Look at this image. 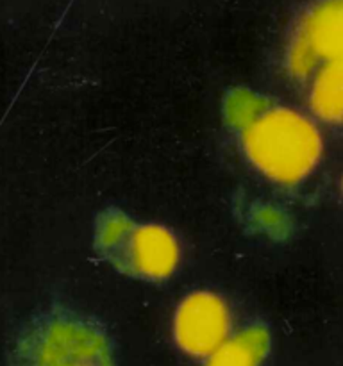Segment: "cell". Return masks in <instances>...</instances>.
I'll use <instances>...</instances> for the list:
<instances>
[{
	"instance_id": "cell-1",
	"label": "cell",
	"mask_w": 343,
	"mask_h": 366,
	"mask_svg": "<svg viewBox=\"0 0 343 366\" xmlns=\"http://www.w3.org/2000/svg\"><path fill=\"white\" fill-rule=\"evenodd\" d=\"M225 114L242 136L249 159L272 181L295 184L320 159L318 131L288 107L275 106L239 88L225 100Z\"/></svg>"
},
{
	"instance_id": "cell-2",
	"label": "cell",
	"mask_w": 343,
	"mask_h": 366,
	"mask_svg": "<svg viewBox=\"0 0 343 366\" xmlns=\"http://www.w3.org/2000/svg\"><path fill=\"white\" fill-rule=\"evenodd\" d=\"M13 366H114L111 343L93 318L66 307L39 315L21 335Z\"/></svg>"
},
{
	"instance_id": "cell-3",
	"label": "cell",
	"mask_w": 343,
	"mask_h": 366,
	"mask_svg": "<svg viewBox=\"0 0 343 366\" xmlns=\"http://www.w3.org/2000/svg\"><path fill=\"white\" fill-rule=\"evenodd\" d=\"M95 249L121 274L139 279L168 277L177 264V243L159 225H139L121 211H104L96 220Z\"/></svg>"
},
{
	"instance_id": "cell-4",
	"label": "cell",
	"mask_w": 343,
	"mask_h": 366,
	"mask_svg": "<svg viewBox=\"0 0 343 366\" xmlns=\"http://www.w3.org/2000/svg\"><path fill=\"white\" fill-rule=\"evenodd\" d=\"M229 331L227 307L209 292H197L179 306L174 322V336L186 354L207 357Z\"/></svg>"
},
{
	"instance_id": "cell-5",
	"label": "cell",
	"mask_w": 343,
	"mask_h": 366,
	"mask_svg": "<svg viewBox=\"0 0 343 366\" xmlns=\"http://www.w3.org/2000/svg\"><path fill=\"white\" fill-rule=\"evenodd\" d=\"M304 46L318 64L343 59V0H320L304 21Z\"/></svg>"
},
{
	"instance_id": "cell-6",
	"label": "cell",
	"mask_w": 343,
	"mask_h": 366,
	"mask_svg": "<svg viewBox=\"0 0 343 366\" xmlns=\"http://www.w3.org/2000/svg\"><path fill=\"white\" fill-rule=\"evenodd\" d=\"M270 350V335L263 325H254L222 342L207 356L204 366H261Z\"/></svg>"
},
{
	"instance_id": "cell-7",
	"label": "cell",
	"mask_w": 343,
	"mask_h": 366,
	"mask_svg": "<svg viewBox=\"0 0 343 366\" xmlns=\"http://www.w3.org/2000/svg\"><path fill=\"white\" fill-rule=\"evenodd\" d=\"M311 88V109L325 122H343V59L320 64Z\"/></svg>"
}]
</instances>
